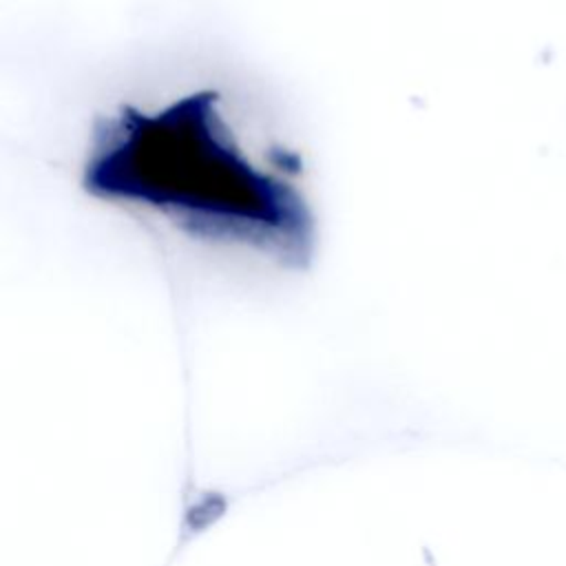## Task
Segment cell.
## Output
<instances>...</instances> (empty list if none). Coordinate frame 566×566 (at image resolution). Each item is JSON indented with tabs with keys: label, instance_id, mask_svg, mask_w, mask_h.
<instances>
[{
	"label": "cell",
	"instance_id": "obj_1",
	"mask_svg": "<svg viewBox=\"0 0 566 566\" xmlns=\"http://www.w3.org/2000/svg\"><path fill=\"white\" fill-rule=\"evenodd\" d=\"M301 155L210 84L119 102L93 124L82 190L199 248L305 270L316 217Z\"/></svg>",
	"mask_w": 566,
	"mask_h": 566
}]
</instances>
